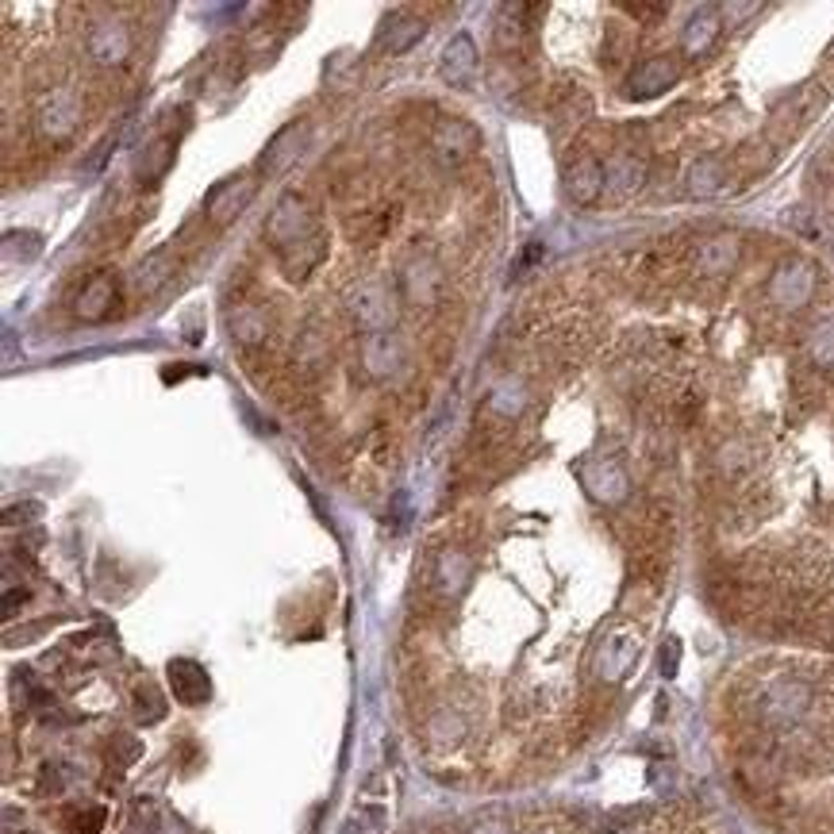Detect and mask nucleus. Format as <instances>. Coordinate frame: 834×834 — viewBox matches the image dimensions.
<instances>
[{
  "instance_id": "obj_1",
  "label": "nucleus",
  "mask_w": 834,
  "mask_h": 834,
  "mask_svg": "<svg viewBox=\"0 0 834 834\" xmlns=\"http://www.w3.org/2000/svg\"><path fill=\"white\" fill-rule=\"evenodd\" d=\"M266 239H270L273 254L281 258V270L289 273L293 281H304L323 262V254H327V235L319 227L316 212L296 197V193L281 197V204L270 212Z\"/></svg>"
},
{
  "instance_id": "obj_2",
  "label": "nucleus",
  "mask_w": 834,
  "mask_h": 834,
  "mask_svg": "<svg viewBox=\"0 0 834 834\" xmlns=\"http://www.w3.org/2000/svg\"><path fill=\"white\" fill-rule=\"evenodd\" d=\"M166 677H170V692L177 704H185V708L208 704L212 681H208V673H204V665L200 662H193V658H173V662L166 665Z\"/></svg>"
},
{
  "instance_id": "obj_3",
  "label": "nucleus",
  "mask_w": 834,
  "mask_h": 834,
  "mask_svg": "<svg viewBox=\"0 0 834 834\" xmlns=\"http://www.w3.org/2000/svg\"><path fill=\"white\" fill-rule=\"evenodd\" d=\"M250 193H254V181L250 177H231V181H223V185H216L212 189V197H208V216H212V223H231L239 212H243V204L250 200Z\"/></svg>"
},
{
  "instance_id": "obj_4",
  "label": "nucleus",
  "mask_w": 834,
  "mask_h": 834,
  "mask_svg": "<svg viewBox=\"0 0 834 834\" xmlns=\"http://www.w3.org/2000/svg\"><path fill=\"white\" fill-rule=\"evenodd\" d=\"M112 296H116V281H112V277H104V273L89 277L85 289H81V296H77V316L97 323V319H104L112 312Z\"/></svg>"
},
{
  "instance_id": "obj_5",
  "label": "nucleus",
  "mask_w": 834,
  "mask_h": 834,
  "mask_svg": "<svg viewBox=\"0 0 834 834\" xmlns=\"http://www.w3.org/2000/svg\"><path fill=\"white\" fill-rule=\"evenodd\" d=\"M89 50H93V58H100V62H120V58H127V50H131V39H127L123 24L100 20L89 31Z\"/></svg>"
},
{
  "instance_id": "obj_6",
  "label": "nucleus",
  "mask_w": 834,
  "mask_h": 834,
  "mask_svg": "<svg viewBox=\"0 0 834 834\" xmlns=\"http://www.w3.org/2000/svg\"><path fill=\"white\" fill-rule=\"evenodd\" d=\"M300 139H304V123H300V127H296V123H293V127H285V131L273 139L270 147H266V154H262V170H266V173L289 170V166L296 162V154H300V147H304Z\"/></svg>"
},
{
  "instance_id": "obj_7",
  "label": "nucleus",
  "mask_w": 834,
  "mask_h": 834,
  "mask_svg": "<svg viewBox=\"0 0 834 834\" xmlns=\"http://www.w3.org/2000/svg\"><path fill=\"white\" fill-rule=\"evenodd\" d=\"M473 143H477L473 131L458 120H442L439 131H435V150L442 154V162H462L469 150H473Z\"/></svg>"
},
{
  "instance_id": "obj_8",
  "label": "nucleus",
  "mask_w": 834,
  "mask_h": 834,
  "mask_svg": "<svg viewBox=\"0 0 834 834\" xmlns=\"http://www.w3.org/2000/svg\"><path fill=\"white\" fill-rule=\"evenodd\" d=\"M477 66V50H473V39L469 35H458L450 47H446V58H442V74L454 85H466V77L473 74Z\"/></svg>"
},
{
  "instance_id": "obj_9",
  "label": "nucleus",
  "mask_w": 834,
  "mask_h": 834,
  "mask_svg": "<svg viewBox=\"0 0 834 834\" xmlns=\"http://www.w3.org/2000/svg\"><path fill=\"white\" fill-rule=\"evenodd\" d=\"M604 193V173H600V166L596 162H577L573 170H569V197L581 200V204H592V200Z\"/></svg>"
},
{
  "instance_id": "obj_10",
  "label": "nucleus",
  "mask_w": 834,
  "mask_h": 834,
  "mask_svg": "<svg viewBox=\"0 0 834 834\" xmlns=\"http://www.w3.org/2000/svg\"><path fill=\"white\" fill-rule=\"evenodd\" d=\"M135 715L143 723H158L166 715V700H162V692L150 685V681H143V685L135 688Z\"/></svg>"
},
{
  "instance_id": "obj_11",
  "label": "nucleus",
  "mask_w": 834,
  "mask_h": 834,
  "mask_svg": "<svg viewBox=\"0 0 834 834\" xmlns=\"http://www.w3.org/2000/svg\"><path fill=\"white\" fill-rule=\"evenodd\" d=\"M104 808H70L66 811V834H100L104 831Z\"/></svg>"
},
{
  "instance_id": "obj_12",
  "label": "nucleus",
  "mask_w": 834,
  "mask_h": 834,
  "mask_svg": "<svg viewBox=\"0 0 834 834\" xmlns=\"http://www.w3.org/2000/svg\"><path fill=\"white\" fill-rule=\"evenodd\" d=\"M427 273H435L427 262H416V266H408V273H404V289H408V296H416L419 300V293H423V300H431L435 296V281H427Z\"/></svg>"
},
{
  "instance_id": "obj_13",
  "label": "nucleus",
  "mask_w": 834,
  "mask_h": 834,
  "mask_svg": "<svg viewBox=\"0 0 834 834\" xmlns=\"http://www.w3.org/2000/svg\"><path fill=\"white\" fill-rule=\"evenodd\" d=\"M231 331H235L243 343H258V339L266 335V319L258 316L254 308H243V312L235 316V327H231Z\"/></svg>"
},
{
  "instance_id": "obj_14",
  "label": "nucleus",
  "mask_w": 834,
  "mask_h": 834,
  "mask_svg": "<svg viewBox=\"0 0 834 834\" xmlns=\"http://www.w3.org/2000/svg\"><path fill=\"white\" fill-rule=\"evenodd\" d=\"M419 39H423V24H419V20H400V24H393L389 50H393V54H404V50L412 47V43H419Z\"/></svg>"
},
{
  "instance_id": "obj_15",
  "label": "nucleus",
  "mask_w": 834,
  "mask_h": 834,
  "mask_svg": "<svg viewBox=\"0 0 834 834\" xmlns=\"http://www.w3.org/2000/svg\"><path fill=\"white\" fill-rule=\"evenodd\" d=\"M677 658H681V646H677V638H669L662 650V673L665 677H673L677 673Z\"/></svg>"
}]
</instances>
